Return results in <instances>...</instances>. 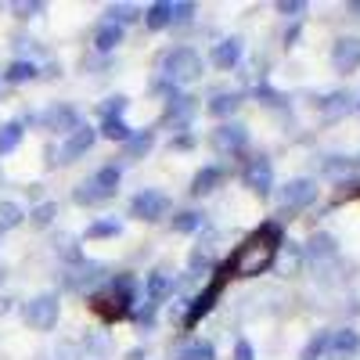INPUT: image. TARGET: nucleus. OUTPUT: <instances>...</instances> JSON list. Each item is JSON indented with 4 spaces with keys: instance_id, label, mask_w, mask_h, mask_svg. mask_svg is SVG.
I'll use <instances>...</instances> for the list:
<instances>
[{
    "instance_id": "nucleus-1",
    "label": "nucleus",
    "mask_w": 360,
    "mask_h": 360,
    "mask_svg": "<svg viewBox=\"0 0 360 360\" xmlns=\"http://www.w3.org/2000/svg\"><path fill=\"white\" fill-rule=\"evenodd\" d=\"M278 252H281V227L263 224L256 234H249L245 242L234 249V256L227 259V270L234 278H259L278 263Z\"/></svg>"
},
{
    "instance_id": "nucleus-2",
    "label": "nucleus",
    "mask_w": 360,
    "mask_h": 360,
    "mask_svg": "<svg viewBox=\"0 0 360 360\" xmlns=\"http://www.w3.org/2000/svg\"><path fill=\"white\" fill-rule=\"evenodd\" d=\"M130 307H134V278H115V281H108L105 292H94V295H90V310L101 314L105 321L127 317Z\"/></svg>"
},
{
    "instance_id": "nucleus-3",
    "label": "nucleus",
    "mask_w": 360,
    "mask_h": 360,
    "mask_svg": "<svg viewBox=\"0 0 360 360\" xmlns=\"http://www.w3.org/2000/svg\"><path fill=\"white\" fill-rule=\"evenodd\" d=\"M119 180H123L119 166H101L90 180H79V184H76L72 202H76V205H101V202H108V198L119 191Z\"/></svg>"
},
{
    "instance_id": "nucleus-4",
    "label": "nucleus",
    "mask_w": 360,
    "mask_h": 360,
    "mask_svg": "<svg viewBox=\"0 0 360 360\" xmlns=\"http://www.w3.org/2000/svg\"><path fill=\"white\" fill-rule=\"evenodd\" d=\"M162 72L169 83H191L202 76V54L191 47H173L162 58Z\"/></svg>"
},
{
    "instance_id": "nucleus-5",
    "label": "nucleus",
    "mask_w": 360,
    "mask_h": 360,
    "mask_svg": "<svg viewBox=\"0 0 360 360\" xmlns=\"http://www.w3.org/2000/svg\"><path fill=\"white\" fill-rule=\"evenodd\" d=\"M227 274H231L227 263H224V266H217V278H213V281H209V285L191 299V307H188V314H184V328H195L209 310L217 307V299H220V292H224V285H227Z\"/></svg>"
},
{
    "instance_id": "nucleus-6",
    "label": "nucleus",
    "mask_w": 360,
    "mask_h": 360,
    "mask_svg": "<svg viewBox=\"0 0 360 360\" xmlns=\"http://www.w3.org/2000/svg\"><path fill=\"white\" fill-rule=\"evenodd\" d=\"M58 314H62V303H58L54 292H44L37 299H29V303L22 307V317L29 328H37V332H51V328L58 324Z\"/></svg>"
},
{
    "instance_id": "nucleus-7",
    "label": "nucleus",
    "mask_w": 360,
    "mask_h": 360,
    "mask_svg": "<svg viewBox=\"0 0 360 360\" xmlns=\"http://www.w3.org/2000/svg\"><path fill=\"white\" fill-rule=\"evenodd\" d=\"M314 198H317V180H310V176H295V180H288V184L281 188L278 205H281V213L288 217V213H299V209L314 205Z\"/></svg>"
},
{
    "instance_id": "nucleus-8",
    "label": "nucleus",
    "mask_w": 360,
    "mask_h": 360,
    "mask_svg": "<svg viewBox=\"0 0 360 360\" xmlns=\"http://www.w3.org/2000/svg\"><path fill=\"white\" fill-rule=\"evenodd\" d=\"M166 213H169V198H166L162 191H155V188H144V191H137V195L130 198V217H134V220L155 224V220H162Z\"/></svg>"
},
{
    "instance_id": "nucleus-9",
    "label": "nucleus",
    "mask_w": 360,
    "mask_h": 360,
    "mask_svg": "<svg viewBox=\"0 0 360 360\" xmlns=\"http://www.w3.org/2000/svg\"><path fill=\"white\" fill-rule=\"evenodd\" d=\"M242 184H245L252 195H259V198L270 195V188H274V166H270L266 155H256V159L245 162V169H242Z\"/></svg>"
},
{
    "instance_id": "nucleus-10",
    "label": "nucleus",
    "mask_w": 360,
    "mask_h": 360,
    "mask_svg": "<svg viewBox=\"0 0 360 360\" xmlns=\"http://www.w3.org/2000/svg\"><path fill=\"white\" fill-rule=\"evenodd\" d=\"M209 141H213V148L220 155H238V152H245V144H249V130L242 123H220Z\"/></svg>"
},
{
    "instance_id": "nucleus-11",
    "label": "nucleus",
    "mask_w": 360,
    "mask_h": 360,
    "mask_svg": "<svg viewBox=\"0 0 360 360\" xmlns=\"http://www.w3.org/2000/svg\"><path fill=\"white\" fill-rule=\"evenodd\" d=\"M94 141H98V130L94 127H76L69 137H65V144H62V152H58V162H76V159H83L90 148H94Z\"/></svg>"
},
{
    "instance_id": "nucleus-12",
    "label": "nucleus",
    "mask_w": 360,
    "mask_h": 360,
    "mask_svg": "<svg viewBox=\"0 0 360 360\" xmlns=\"http://www.w3.org/2000/svg\"><path fill=\"white\" fill-rule=\"evenodd\" d=\"M108 274H105V263H94V259H79L69 274H65V285L69 288H76V292H83V288H94L98 281H105Z\"/></svg>"
},
{
    "instance_id": "nucleus-13",
    "label": "nucleus",
    "mask_w": 360,
    "mask_h": 360,
    "mask_svg": "<svg viewBox=\"0 0 360 360\" xmlns=\"http://www.w3.org/2000/svg\"><path fill=\"white\" fill-rule=\"evenodd\" d=\"M332 65H335V72H342V76H349V72L360 69V37H342V40H335V47H332Z\"/></svg>"
},
{
    "instance_id": "nucleus-14",
    "label": "nucleus",
    "mask_w": 360,
    "mask_h": 360,
    "mask_svg": "<svg viewBox=\"0 0 360 360\" xmlns=\"http://www.w3.org/2000/svg\"><path fill=\"white\" fill-rule=\"evenodd\" d=\"M40 123L54 134H72L79 127V112L72 105H51L44 115H40Z\"/></svg>"
},
{
    "instance_id": "nucleus-15",
    "label": "nucleus",
    "mask_w": 360,
    "mask_h": 360,
    "mask_svg": "<svg viewBox=\"0 0 360 360\" xmlns=\"http://www.w3.org/2000/svg\"><path fill=\"white\" fill-rule=\"evenodd\" d=\"M169 292H173V281H169V274H166V270H152V274H148V281H144L148 307H159V303H166V299H169Z\"/></svg>"
},
{
    "instance_id": "nucleus-16",
    "label": "nucleus",
    "mask_w": 360,
    "mask_h": 360,
    "mask_svg": "<svg viewBox=\"0 0 360 360\" xmlns=\"http://www.w3.org/2000/svg\"><path fill=\"white\" fill-rule=\"evenodd\" d=\"M328 349H332V356H339V360H349L353 353H360V332H353V328H339V332H332Z\"/></svg>"
},
{
    "instance_id": "nucleus-17",
    "label": "nucleus",
    "mask_w": 360,
    "mask_h": 360,
    "mask_svg": "<svg viewBox=\"0 0 360 360\" xmlns=\"http://www.w3.org/2000/svg\"><path fill=\"white\" fill-rule=\"evenodd\" d=\"M238 62H242V40L238 37H227L213 47V65L217 69H234Z\"/></svg>"
},
{
    "instance_id": "nucleus-18",
    "label": "nucleus",
    "mask_w": 360,
    "mask_h": 360,
    "mask_svg": "<svg viewBox=\"0 0 360 360\" xmlns=\"http://www.w3.org/2000/svg\"><path fill=\"white\" fill-rule=\"evenodd\" d=\"M155 148V130H137V134H130V141L123 144V159H130V162H137V159H144L148 152Z\"/></svg>"
},
{
    "instance_id": "nucleus-19",
    "label": "nucleus",
    "mask_w": 360,
    "mask_h": 360,
    "mask_svg": "<svg viewBox=\"0 0 360 360\" xmlns=\"http://www.w3.org/2000/svg\"><path fill=\"white\" fill-rule=\"evenodd\" d=\"M141 15H144V25L152 29V33L173 25V4H169V0H155V4H148Z\"/></svg>"
},
{
    "instance_id": "nucleus-20",
    "label": "nucleus",
    "mask_w": 360,
    "mask_h": 360,
    "mask_svg": "<svg viewBox=\"0 0 360 360\" xmlns=\"http://www.w3.org/2000/svg\"><path fill=\"white\" fill-rule=\"evenodd\" d=\"M224 184V169L220 166H202L195 176H191V195H209Z\"/></svg>"
},
{
    "instance_id": "nucleus-21",
    "label": "nucleus",
    "mask_w": 360,
    "mask_h": 360,
    "mask_svg": "<svg viewBox=\"0 0 360 360\" xmlns=\"http://www.w3.org/2000/svg\"><path fill=\"white\" fill-rule=\"evenodd\" d=\"M205 108L213 112V115H234L238 108H242V94H238V90H220V94L209 98Z\"/></svg>"
},
{
    "instance_id": "nucleus-22",
    "label": "nucleus",
    "mask_w": 360,
    "mask_h": 360,
    "mask_svg": "<svg viewBox=\"0 0 360 360\" xmlns=\"http://www.w3.org/2000/svg\"><path fill=\"white\" fill-rule=\"evenodd\" d=\"M191 115H195V98H188V94H169L166 119H173V123H188Z\"/></svg>"
},
{
    "instance_id": "nucleus-23",
    "label": "nucleus",
    "mask_w": 360,
    "mask_h": 360,
    "mask_svg": "<svg viewBox=\"0 0 360 360\" xmlns=\"http://www.w3.org/2000/svg\"><path fill=\"white\" fill-rule=\"evenodd\" d=\"M119 44H123V29L112 25V22H105L98 33H94V47H98V51H115Z\"/></svg>"
},
{
    "instance_id": "nucleus-24",
    "label": "nucleus",
    "mask_w": 360,
    "mask_h": 360,
    "mask_svg": "<svg viewBox=\"0 0 360 360\" xmlns=\"http://www.w3.org/2000/svg\"><path fill=\"white\" fill-rule=\"evenodd\" d=\"M130 134L134 130L123 123V119H101V130H98V137H108V141H119V144H127Z\"/></svg>"
},
{
    "instance_id": "nucleus-25",
    "label": "nucleus",
    "mask_w": 360,
    "mask_h": 360,
    "mask_svg": "<svg viewBox=\"0 0 360 360\" xmlns=\"http://www.w3.org/2000/svg\"><path fill=\"white\" fill-rule=\"evenodd\" d=\"M307 252H310L314 259H328V256H335V252H339V245H335V238H332V234H314V238H310V245H307Z\"/></svg>"
},
{
    "instance_id": "nucleus-26",
    "label": "nucleus",
    "mask_w": 360,
    "mask_h": 360,
    "mask_svg": "<svg viewBox=\"0 0 360 360\" xmlns=\"http://www.w3.org/2000/svg\"><path fill=\"white\" fill-rule=\"evenodd\" d=\"M108 22L112 25H119V29H123V25H130V22H137L141 18V8H134V4H108Z\"/></svg>"
},
{
    "instance_id": "nucleus-27",
    "label": "nucleus",
    "mask_w": 360,
    "mask_h": 360,
    "mask_svg": "<svg viewBox=\"0 0 360 360\" xmlns=\"http://www.w3.org/2000/svg\"><path fill=\"white\" fill-rule=\"evenodd\" d=\"M4 79H8V83H29V79H37V65L25 62V58H18V62H11V65L4 69Z\"/></svg>"
},
{
    "instance_id": "nucleus-28",
    "label": "nucleus",
    "mask_w": 360,
    "mask_h": 360,
    "mask_svg": "<svg viewBox=\"0 0 360 360\" xmlns=\"http://www.w3.org/2000/svg\"><path fill=\"white\" fill-rule=\"evenodd\" d=\"M22 123H4L0 127V155H8V152H15V148L22 144Z\"/></svg>"
},
{
    "instance_id": "nucleus-29",
    "label": "nucleus",
    "mask_w": 360,
    "mask_h": 360,
    "mask_svg": "<svg viewBox=\"0 0 360 360\" xmlns=\"http://www.w3.org/2000/svg\"><path fill=\"white\" fill-rule=\"evenodd\" d=\"M328 342H332V332H317L307 346H303V353H299V360H321L324 353H328Z\"/></svg>"
},
{
    "instance_id": "nucleus-30",
    "label": "nucleus",
    "mask_w": 360,
    "mask_h": 360,
    "mask_svg": "<svg viewBox=\"0 0 360 360\" xmlns=\"http://www.w3.org/2000/svg\"><path fill=\"white\" fill-rule=\"evenodd\" d=\"M169 227H173L176 234H191V231L202 227V213H195V209H184V213H176V217L169 220Z\"/></svg>"
},
{
    "instance_id": "nucleus-31",
    "label": "nucleus",
    "mask_w": 360,
    "mask_h": 360,
    "mask_svg": "<svg viewBox=\"0 0 360 360\" xmlns=\"http://www.w3.org/2000/svg\"><path fill=\"white\" fill-rule=\"evenodd\" d=\"M22 220H25L22 205H15V202H0V234L11 231V227H18Z\"/></svg>"
},
{
    "instance_id": "nucleus-32",
    "label": "nucleus",
    "mask_w": 360,
    "mask_h": 360,
    "mask_svg": "<svg viewBox=\"0 0 360 360\" xmlns=\"http://www.w3.org/2000/svg\"><path fill=\"white\" fill-rule=\"evenodd\" d=\"M349 94H346V90H335V94H328L324 101H321V112L324 115H342V112H349Z\"/></svg>"
},
{
    "instance_id": "nucleus-33",
    "label": "nucleus",
    "mask_w": 360,
    "mask_h": 360,
    "mask_svg": "<svg viewBox=\"0 0 360 360\" xmlns=\"http://www.w3.org/2000/svg\"><path fill=\"white\" fill-rule=\"evenodd\" d=\"M54 217H58V202H40L33 213H29V224L33 227H51Z\"/></svg>"
},
{
    "instance_id": "nucleus-34",
    "label": "nucleus",
    "mask_w": 360,
    "mask_h": 360,
    "mask_svg": "<svg viewBox=\"0 0 360 360\" xmlns=\"http://www.w3.org/2000/svg\"><path fill=\"white\" fill-rule=\"evenodd\" d=\"M180 360H217V349L213 342H188L180 349Z\"/></svg>"
},
{
    "instance_id": "nucleus-35",
    "label": "nucleus",
    "mask_w": 360,
    "mask_h": 360,
    "mask_svg": "<svg viewBox=\"0 0 360 360\" xmlns=\"http://www.w3.org/2000/svg\"><path fill=\"white\" fill-rule=\"evenodd\" d=\"M127 105H130V101H127L123 94H115V98H108V101L101 105V115H105V119H123Z\"/></svg>"
},
{
    "instance_id": "nucleus-36",
    "label": "nucleus",
    "mask_w": 360,
    "mask_h": 360,
    "mask_svg": "<svg viewBox=\"0 0 360 360\" xmlns=\"http://www.w3.org/2000/svg\"><path fill=\"white\" fill-rule=\"evenodd\" d=\"M119 234V224L115 220H98L86 227V238H115Z\"/></svg>"
},
{
    "instance_id": "nucleus-37",
    "label": "nucleus",
    "mask_w": 360,
    "mask_h": 360,
    "mask_svg": "<svg viewBox=\"0 0 360 360\" xmlns=\"http://www.w3.org/2000/svg\"><path fill=\"white\" fill-rule=\"evenodd\" d=\"M209 266H213V252L198 245V249L191 252V270H209Z\"/></svg>"
},
{
    "instance_id": "nucleus-38",
    "label": "nucleus",
    "mask_w": 360,
    "mask_h": 360,
    "mask_svg": "<svg viewBox=\"0 0 360 360\" xmlns=\"http://www.w3.org/2000/svg\"><path fill=\"white\" fill-rule=\"evenodd\" d=\"M40 11H44V4H40V0H29V4L22 0V4H15V15H18V18H37Z\"/></svg>"
},
{
    "instance_id": "nucleus-39",
    "label": "nucleus",
    "mask_w": 360,
    "mask_h": 360,
    "mask_svg": "<svg viewBox=\"0 0 360 360\" xmlns=\"http://www.w3.org/2000/svg\"><path fill=\"white\" fill-rule=\"evenodd\" d=\"M195 18V4H173V25H184Z\"/></svg>"
},
{
    "instance_id": "nucleus-40",
    "label": "nucleus",
    "mask_w": 360,
    "mask_h": 360,
    "mask_svg": "<svg viewBox=\"0 0 360 360\" xmlns=\"http://www.w3.org/2000/svg\"><path fill=\"white\" fill-rule=\"evenodd\" d=\"M278 11H281L285 18H295V15H303V11H307V4H303V0H281Z\"/></svg>"
},
{
    "instance_id": "nucleus-41",
    "label": "nucleus",
    "mask_w": 360,
    "mask_h": 360,
    "mask_svg": "<svg viewBox=\"0 0 360 360\" xmlns=\"http://www.w3.org/2000/svg\"><path fill=\"white\" fill-rule=\"evenodd\" d=\"M234 360H256V353H252V346H249L245 339H238V346H234Z\"/></svg>"
},
{
    "instance_id": "nucleus-42",
    "label": "nucleus",
    "mask_w": 360,
    "mask_h": 360,
    "mask_svg": "<svg viewBox=\"0 0 360 360\" xmlns=\"http://www.w3.org/2000/svg\"><path fill=\"white\" fill-rule=\"evenodd\" d=\"M346 11H349V15H360V0H349V4H346Z\"/></svg>"
},
{
    "instance_id": "nucleus-43",
    "label": "nucleus",
    "mask_w": 360,
    "mask_h": 360,
    "mask_svg": "<svg viewBox=\"0 0 360 360\" xmlns=\"http://www.w3.org/2000/svg\"><path fill=\"white\" fill-rule=\"evenodd\" d=\"M0 285H4V266H0Z\"/></svg>"
}]
</instances>
